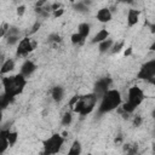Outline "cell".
I'll return each mask as SVG.
<instances>
[{
	"instance_id": "cell-1",
	"label": "cell",
	"mask_w": 155,
	"mask_h": 155,
	"mask_svg": "<svg viewBox=\"0 0 155 155\" xmlns=\"http://www.w3.org/2000/svg\"><path fill=\"white\" fill-rule=\"evenodd\" d=\"M1 82L4 87V93L13 99L16 96L23 92L27 85V78H24L23 75L18 73L12 76H2Z\"/></svg>"
},
{
	"instance_id": "cell-2",
	"label": "cell",
	"mask_w": 155,
	"mask_h": 155,
	"mask_svg": "<svg viewBox=\"0 0 155 155\" xmlns=\"http://www.w3.org/2000/svg\"><path fill=\"white\" fill-rule=\"evenodd\" d=\"M121 104H122L121 93L115 88H110L101 98V102H99V105H98V113L99 114L110 113L114 109H117Z\"/></svg>"
},
{
	"instance_id": "cell-3",
	"label": "cell",
	"mask_w": 155,
	"mask_h": 155,
	"mask_svg": "<svg viewBox=\"0 0 155 155\" xmlns=\"http://www.w3.org/2000/svg\"><path fill=\"white\" fill-rule=\"evenodd\" d=\"M97 101H98V97L93 92L88 93V94L80 96L79 101L76 102V104L73 108V111L78 113L80 116H86L94 109Z\"/></svg>"
},
{
	"instance_id": "cell-4",
	"label": "cell",
	"mask_w": 155,
	"mask_h": 155,
	"mask_svg": "<svg viewBox=\"0 0 155 155\" xmlns=\"http://www.w3.org/2000/svg\"><path fill=\"white\" fill-rule=\"evenodd\" d=\"M64 144V137L59 133H54L50 136L44 142V153L42 155H54L57 154Z\"/></svg>"
},
{
	"instance_id": "cell-5",
	"label": "cell",
	"mask_w": 155,
	"mask_h": 155,
	"mask_svg": "<svg viewBox=\"0 0 155 155\" xmlns=\"http://www.w3.org/2000/svg\"><path fill=\"white\" fill-rule=\"evenodd\" d=\"M36 48V41L33 40L31 38H23L21 39L19 44L17 45V50H16V54L18 57H27L30 52H33Z\"/></svg>"
},
{
	"instance_id": "cell-6",
	"label": "cell",
	"mask_w": 155,
	"mask_h": 155,
	"mask_svg": "<svg viewBox=\"0 0 155 155\" xmlns=\"http://www.w3.org/2000/svg\"><path fill=\"white\" fill-rule=\"evenodd\" d=\"M137 78L140 80L145 81H151L155 78V59H150L145 62L140 68L137 74Z\"/></svg>"
},
{
	"instance_id": "cell-7",
	"label": "cell",
	"mask_w": 155,
	"mask_h": 155,
	"mask_svg": "<svg viewBox=\"0 0 155 155\" xmlns=\"http://www.w3.org/2000/svg\"><path fill=\"white\" fill-rule=\"evenodd\" d=\"M145 96H144V92L143 90L139 87V86H132L128 88V92H127V102L130 104H132L133 107H138L142 104V102L144 101Z\"/></svg>"
},
{
	"instance_id": "cell-8",
	"label": "cell",
	"mask_w": 155,
	"mask_h": 155,
	"mask_svg": "<svg viewBox=\"0 0 155 155\" xmlns=\"http://www.w3.org/2000/svg\"><path fill=\"white\" fill-rule=\"evenodd\" d=\"M110 85H111V79L110 78H102L99 79L96 84H94V88H93V93L99 98H102L110 88Z\"/></svg>"
},
{
	"instance_id": "cell-9",
	"label": "cell",
	"mask_w": 155,
	"mask_h": 155,
	"mask_svg": "<svg viewBox=\"0 0 155 155\" xmlns=\"http://www.w3.org/2000/svg\"><path fill=\"white\" fill-rule=\"evenodd\" d=\"M36 70V64L33 62V61H24L23 64L21 65V70H19V74L23 75L24 78H29L34 71Z\"/></svg>"
},
{
	"instance_id": "cell-10",
	"label": "cell",
	"mask_w": 155,
	"mask_h": 155,
	"mask_svg": "<svg viewBox=\"0 0 155 155\" xmlns=\"http://www.w3.org/2000/svg\"><path fill=\"white\" fill-rule=\"evenodd\" d=\"M111 17H113V13H111L110 8H108V7H102L96 13V18L101 23H108V22H110L111 21Z\"/></svg>"
},
{
	"instance_id": "cell-11",
	"label": "cell",
	"mask_w": 155,
	"mask_h": 155,
	"mask_svg": "<svg viewBox=\"0 0 155 155\" xmlns=\"http://www.w3.org/2000/svg\"><path fill=\"white\" fill-rule=\"evenodd\" d=\"M139 15H140V11L136 10V8H130L127 11V24H128V27H133L138 23Z\"/></svg>"
},
{
	"instance_id": "cell-12",
	"label": "cell",
	"mask_w": 155,
	"mask_h": 155,
	"mask_svg": "<svg viewBox=\"0 0 155 155\" xmlns=\"http://www.w3.org/2000/svg\"><path fill=\"white\" fill-rule=\"evenodd\" d=\"M107 39H109V31H108L105 28H102V29L92 38L91 42H92V44H101V42H103V41L107 40Z\"/></svg>"
},
{
	"instance_id": "cell-13",
	"label": "cell",
	"mask_w": 155,
	"mask_h": 155,
	"mask_svg": "<svg viewBox=\"0 0 155 155\" xmlns=\"http://www.w3.org/2000/svg\"><path fill=\"white\" fill-rule=\"evenodd\" d=\"M13 69H15V61H13L12 58H7V59H6V61H4V62H2V64H1L0 74L4 76L5 74H7V73L12 71Z\"/></svg>"
},
{
	"instance_id": "cell-14",
	"label": "cell",
	"mask_w": 155,
	"mask_h": 155,
	"mask_svg": "<svg viewBox=\"0 0 155 155\" xmlns=\"http://www.w3.org/2000/svg\"><path fill=\"white\" fill-rule=\"evenodd\" d=\"M51 97L54 102H61L64 97V88L62 86H54L51 91Z\"/></svg>"
},
{
	"instance_id": "cell-15",
	"label": "cell",
	"mask_w": 155,
	"mask_h": 155,
	"mask_svg": "<svg viewBox=\"0 0 155 155\" xmlns=\"http://www.w3.org/2000/svg\"><path fill=\"white\" fill-rule=\"evenodd\" d=\"M113 45H114V40L109 38V39L104 40L103 42L98 44V51H99L101 53H105V52H108V51H110V50H111Z\"/></svg>"
},
{
	"instance_id": "cell-16",
	"label": "cell",
	"mask_w": 155,
	"mask_h": 155,
	"mask_svg": "<svg viewBox=\"0 0 155 155\" xmlns=\"http://www.w3.org/2000/svg\"><path fill=\"white\" fill-rule=\"evenodd\" d=\"M90 31H91V25H90L88 23L84 22V23H80V24L78 25V33H79L82 38L86 39V38L90 35Z\"/></svg>"
},
{
	"instance_id": "cell-17",
	"label": "cell",
	"mask_w": 155,
	"mask_h": 155,
	"mask_svg": "<svg viewBox=\"0 0 155 155\" xmlns=\"http://www.w3.org/2000/svg\"><path fill=\"white\" fill-rule=\"evenodd\" d=\"M82 151V147L81 143L79 140H74L73 144L70 145V149L68 151V155H80Z\"/></svg>"
},
{
	"instance_id": "cell-18",
	"label": "cell",
	"mask_w": 155,
	"mask_h": 155,
	"mask_svg": "<svg viewBox=\"0 0 155 155\" xmlns=\"http://www.w3.org/2000/svg\"><path fill=\"white\" fill-rule=\"evenodd\" d=\"M90 4H91L90 1H78V2H74L73 6H74V10H76L78 12H86L88 11Z\"/></svg>"
},
{
	"instance_id": "cell-19",
	"label": "cell",
	"mask_w": 155,
	"mask_h": 155,
	"mask_svg": "<svg viewBox=\"0 0 155 155\" xmlns=\"http://www.w3.org/2000/svg\"><path fill=\"white\" fill-rule=\"evenodd\" d=\"M70 41L73 45H76V46H80L85 42V38H82L79 33H74L71 36H70Z\"/></svg>"
},
{
	"instance_id": "cell-20",
	"label": "cell",
	"mask_w": 155,
	"mask_h": 155,
	"mask_svg": "<svg viewBox=\"0 0 155 155\" xmlns=\"http://www.w3.org/2000/svg\"><path fill=\"white\" fill-rule=\"evenodd\" d=\"M124 150L126 155H136L138 151L137 144H124Z\"/></svg>"
},
{
	"instance_id": "cell-21",
	"label": "cell",
	"mask_w": 155,
	"mask_h": 155,
	"mask_svg": "<svg viewBox=\"0 0 155 155\" xmlns=\"http://www.w3.org/2000/svg\"><path fill=\"white\" fill-rule=\"evenodd\" d=\"M12 101H13L12 98H10L8 96H6V94L2 92V94H1V97H0V107H1V109H5L6 107H8V104H10Z\"/></svg>"
},
{
	"instance_id": "cell-22",
	"label": "cell",
	"mask_w": 155,
	"mask_h": 155,
	"mask_svg": "<svg viewBox=\"0 0 155 155\" xmlns=\"http://www.w3.org/2000/svg\"><path fill=\"white\" fill-rule=\"evenodd\" d=\"M10 24L7 23V22H2L1 23V25H0V38H6L7 36V33H8V30H10Z\"/></svg>"
},
{
	"instance_id": "cell-23",
	"label": "cell",
	"mask_w": 155,
	"mask_h": 155,
	"mask_svg": "<svg viewBox=\"0 0 155 155\" xmlns=\"http://www.w3.org/2000/svg\"><path fill=\"white\" fill-rule=\"evenodd\" d=\"M47 39H48V42L54 44V45H58L59 42H62V36H61L59 34H57V33H52V34H50Z\"/></svg>"
},
{
	"instance_id": "cell-24",
	"label": "cell",
	"mask_w": 155,
	"mask_h": 155,
	"mask_svg": "<svg viewBox=\"0 0 155 155\" xmlns=\"http://www.w3.org/2000/svg\"><path fill=\"white\" fill-rule=\"evenodd\" d=\"M71 121H73V115H71V113L67 111V113H65V114L62 116L61 124H62L63 126H69V125L71 124Z\"/></svg>"
},
{
	"instance_id": "cell-25",
	"label": "cell",
	"mask_w": 155,
	"mask_h": 155,
	"mask_svg": "<svg viewBox=\"0 0 155 155\" xmlns=\"http://www.w3.org/2000/svg\"><path fill=\"white\" fill-rule=\"evenodd\" d=\"M7 139H8L10 147L15 145V143H16L17 139H18V133H17L16 131H8V133H7Z\"/></svg>"
},
{
	"instance_id": "cell-26",
	"label": "cell",
	"mask_w": 155,
	"mask_h": 155,
	"mask_svg": "<svg viewBox=\"0 0 155 155\" xmlns=\"http://www.w3.org/2000/svg\"><path fill=\"white\" fill-rule=\"evenodd\" d=\"M124 46H125V41H116V42H114V45H113V47H111V50H110V52L111 53H119L122 48H124Z\"/></svg>"
},
{
	"instance_id": "cell-27",
	"label": "cell",
	"mask_w": 155,
	"mask_h": 155,
	"mask_svg": "<svg viewBox=\"0 0 155 155\" xmlns=\"http://www.w3.org/2000/svg\"><path fill=\"white\" fill-rule=\"evenodd\" d=\"M6 41H7V45L11 46V45H16V44L18 45L21 40H19V36H7Z\"/></svg>"
},
{
	"instance_id": "cell-28",
	"label": "cell",
	"mask_w": 155,
	"mask_h": 155,
	"mask_svg": "<svg viewBox=\"0 0 155 155\" xmlns=\"http://www.w3.org/2000/svg\"><path fill=\"white\" fill-rule=\"evenodd\" d=\"M7 36H19V29L16 28V27H11L8 33H7Z\"/></svg>"
},
{
	"instance_id": "cell-29",
	"label": "cell",
	"mask_w": 155,
	"mask_h": 155,
	"mask_svg": "<svg viewBox=\"0 0 155 155\" xmlns=\"http://www.w3.org/2000/svg\"><path fill=\"white\" fill-rule=\"evenodd\" d=\"M142 122H143V117H142L140 115H136V116L133 117V126L138 127V126L142 125Z\"/></svg>"
},
{
	"instance_id": "cell-30",
	"label": "cell",
	"mask_w": 155,
	"mask_h": 155,
	"mask_svg": "<svg viewBox=\"0 0 155 155\" xmlns=\"http://www.w3.org/2000/svg\"><path fill=\"white\" fill-rule=\"evenodd\" d=\"M16 12H17V16L22 17V16L25 13V5H19V6H17Z\"/></svg>"
},
{
	"instance_id": "cell-31",
	"label": "cell",
	"mask_w": 155,
	"mask_h": 155,
	"mask_svg": "<svg viewBox=\"0 0 155 155\" xmlns=\"http://www.w3.org/2000/svg\"><path fill=\"white\" fill-rule=\"evenodd\" d=\"M40 27H41V23L38 21V22H35L34 23V25L31 27V29H30V31H29V34L31 35V34H34V33H36L39 29H40Z\"/></svg>"
},
{
	"instance_id": "cell-32",
	"label": "cell",
	"mask_w": 155,
	"mask_h": 155,
	"mask_svg": "<svg viewBox=\"0 0 155 155\" xmlns=\"http://www.w3.org/2000/svg\"><path fill=\"white\" fill-rule=\"evenodd\" d=\"M63 13H64V8L62 7V8L57 10V11H53V12H52V16H53V18H59Z\"/></svg>"
},
{
	"instance_id": "cell-33",
	"label": "cell",
	"mask_w": 155,
	"mask_h": 155,
	"mask_svg": "<svg viewBox=\"0 0 155 155\" xmlns=\"http://www.w3.org/2000/svg\"><path fill=\"white\" fill-rule=\"evenodd\" d=\"M79 98H80V96H78V94H76V96H74V97H73V98L69 101V107H70L71 109L74 108V105L76 104V102L79 101Z\"/></svg>"
},
{
	"instance_id": "cell-34",
	"label": "cell",
	"mask_w": 155,
	"mask_h": 155,
	"mask_svg": "<svg viewBox=\"0 0 155 155\" xmlns=\"http://www.w3.org/2000/svg\"><path fill=\"white\" fill-rule=\"evenodd\" d=\"M132 53V47H127V50H125V57H127V56H130Z\"/></svg>"
},
{
	"instance_id": "cell-35",
	"label": "cell",
	"mask_w": 155,
	"mask_h": 155,
	"mask_svg": "<svg viewBox=\"0 0 155 155\" xmlns=\"http://www.w3.org/2000/svg\"><path fill=\"white\" fill-rule=\"evenodd\" d=\"M150 51H153V52H155V41L150 45Z\"/></svg>"
},
{
	"instance_id": "cell-36",
	"label": "cell",
	"mask_w": 155,
	"mask_h": 155,
	"mask_svg": "<svg viewBox=\"0 0 155 155\" xmlns=\"http://www.w3.org/2000/svg\"><path fill=\"white\" fill-rule=\"evenodd\" d=\"M150 82H151V84H153V85H154V86H155V78H154V79H153V80H151V81H150Z\"/></svg>"
},
{
	"instance_id": "cell-37",
	"label": "cell",
	"mask_w": 155,
	"mask_h": 155,
	"mask_svg": "<svg viewBox=\"0 0 155 155\" xmlns=\"http://www.w3.org/2000/svg\"><path fill=\"white\" fill-rule=\"evenodd\" d=\"M153 117H154V120H155V110H153Z\"/></svg>"
},
{
	"instance_id": "cell-38",
	"label": "cell",
	"mask_w": 155,
	"mask_h": 155,
	"mask_svg": "<svg viewBox=\"0 0 155 155\" xmlns=\"http://www.w3.org/2000/svg\"><path fill=\"white\" fill-rule=\"evenodd\" d=\"M154 155H155V145H154Z\"/></svg>"
},
{
	"instance_id": "cell-39",
	"label": "cell",
	"mask_w": 155,
	"mask_h": 155,
	"mask_svg": "<svg viewBox=\"0 0 155 155\" xmlns=\"http://www.w3.org/2000/svg\"><path fill=\"white\" fill-rule=\"evenodd\" d=\"M154 132H155V125H154Z\"/></svg>"
},
{
	"instance_id": "cell-40",
	"label": "cell",
	"mask_w": 155,
	"mask_h": 155,
	"mask_svg": "<svg viewBox=\"0 0 155 155\" xmlns=\"http://www.w3.org/2000/svg\"><path fill=\"white\" fill-rule=\"evenodd\" d=\"M87 155H92V154H87Z\"/></svg>"
}]
</instances>
